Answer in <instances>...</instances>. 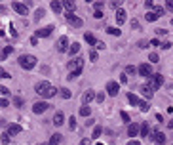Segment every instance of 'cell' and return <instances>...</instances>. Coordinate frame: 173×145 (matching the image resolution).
Returning <instances> with one entry per match:
<instances>
[{
    "label": "cell",
    "mask_w": 173,
    "mask_h": 145,
    "mask_svg": "<svg viewBox=\"0 0 173 145\" xmlns=\"http://www.w3.org/2000/svg\"><path fill=\"white\" fill-rule=\"evenodd\" d=\"M34 92L40 95V98H46V99H48V98H53V95L57 94V88H53L50 82L42 80V82H38V84L34 86Z\"/></svg>",
    "instance_id": "cell-1"
},
{
    "label": "cell",
    "mask_w": 173,
    "mask_h": 145,
    "mask_svg": "<svg viewBox=\"0 0 173 145\" xmlns=\"http://www.w3.org/2000/svg\"><path fill=\"white\" fill-rule=\"evenodd\" d=\"M17 61H19V67L25 69V71H31V69H34V67H36V57H34V55H31V54H21Z\"/></svg>",
    "instance_id": "cell-2"
},
{
    "label": "cell",
    "mask_w": 173,
    "mask_h": 145,
    "mask_svg": "<svg viewBox=\"0 0 173 145\" xmlns=\"http://www.w3.org/2000/svg\"><path fill=\"white\" fill-rule=\"evenodd\" d=\"M69 71H84V57H72L69 61Z\"/></svg>",
    "instance_id": "cell-3"
},
{
    "label": "cell",
    "mask_w": 173,
    "mask_h": 145,
    "mask_svg": "<svg viewBox=\"0 0 173 145\" xmlns=\"http://www.w3.org/2000/svg\"><path fill=\"white\" fill-rule=\"evenodd\" d=\"M11 10H15L19 15H27V14H29V4H23V2H11Z\"/></svg>",
    "instance_id": "cell-4"
},
{
    "label": "cell",
    "mask_w": 173,
    "mask_h": 145,
    "mask_svg": "<svg viewBox=\"0 0 173 145\" xmlns=\"http://www.w3.org/2000/svg\"><path fill=\"white\" fill-rule=\"evenodd\" d=\"M50 107L51 105H50V103H46V101H36L33 105V113H34V115H42V113H46Z\"/></svg>",
    "instance_id": "cell-5"
},
{
    "label": "cell",
    "mask_w": 173,
    "mask_h": 145,
    "mask_svg": "<svg viewBox=\"0 0 173 145\" xmlns=\"http://www.w3.org/2000/svg\"><path fill=\"white\" fill-rule=\"evenodd\" d=\"M139 75L141 76H145V78H150L152 75H154V72H152V65L150 63H143V65H139Z\"/></svg>",
    "instance_id": "cell-6"
},
{
    "label": "cell",
    "mask_w": 173,
    "mask_h": 145,
    "mask_svg": "<svg viewBox=\"0 0 173 145\" xmlns=\"http://www.w3.org/2000/svg\"><path fill=\"white\" fill-rule=\"evenodd\" d=\"M51 33H53V25H48V27H42V29H38L34 33L36 38H46V36H50Z\"/></svg>",
    "instance_id": "cell-7"
},
{
    "label": "cell",
    "mask_w": 173,
    "mask_h": 145,
    "mask_svg": "<svg viewBox=\"0 0 173 145\" xmlns=\"http://www.w3.org/2000/svg\"><path fill=\"white\" fill-rule=\"evenodd\" d=\"M55 46H57V52H61V54H63V52H69V46H70V44H69V38H67V36H61V38L57 40V44H55Z\"/></svg>",
    "instance_id": "cell-8"
},
{
    "label": "cell",
    "mask_w": 173,
    "mask_h": 145,
    "mask_svg": "<svg viewBox=\"0 0 173 145\" xmlns=\"http://www.w3.org/2000/svg\"><path fill=\"white\" fill-rule=\"evenodd\" d=\"M67 21H69V23H70L72 27H76V29H78V27H82V25H84V21H82V19H80L78 15L70 14V11H69V14H67Z\"/></svg>",
    "instance_id": "cell-9"
},
{
    "label": "cell",
    "mask_w": 173,
    "mask_h": 145,
    "mask_svg": "<svg viewBox=\"0 0 173 145\" xmlns=\"http://www.w3.org/2000/svg\"><path fill=\"white\" fill-rule=\"evenodd\" d=\"M148 80H150V86L154 88V90H156V88H160V86H162V84H164V76L160 75V72H156V75H152V76H150V78H148Z\"/></svg>",
    "instance_id": "cell-10"
},
{
    "label": "cell",
    "mask_w": 173,
    "mask_h": 145,
    "mask_svg": "<svg viewBox=\"0 0 173 145\" xmlns=\"http://www.w3.org/2000/svg\"><path fill=\"white\" fill-rule=\"evenodd\" d=\"M139 128H141V124L131 122L130 126H127V136H130V138H137L139 136Z\"/></svg>",
    "instance_id": "cell-11"
},
{
    "label": "cell",
    "mask_w": 173,
    "mask_h": 145,
    "mask_svg": "<svg viewBox=\"0 0 173 145\" xmlns=\"http://www.w3.org/2000/svg\"><path fill=\"white\" fill-rule=\"evenodd\" d=\"M107 92H108V95H118V92H120V86H118V82L110 80V82L107 84Z\"/></svg>",
    "instance_id": "cell-12"
},
{
    "label": "cell",
    "mask_w": 173,
    "mask_h": 145,
    "mask_svg": "<svg viewBox=\"0 0 173 145\" xmlns=\"http://www.w3.org/2000/svg\"><path fill=\"white\" fill-rule=\"evenodd\" d=\"M152 136H154V138H152V141H154V145H164V143H166V136H164L162 132H158V130H156Z\"/></svg>",
    "instance_id": "cell-13"
},
{
    "label": "cell",
    "mask_w": 173,
    "mask_h": 145,
    "mask_svg": "<svg viewBox=\"0 0 173 145\" xmlns=\"http://www.w3.org/2000/svg\"><path fill=\"white\" fill-rule=\"evenodd\" d=\"M53 124L55 126H61V124H65V115H63L61 111H57L53 115Z\"/></svg>",
    "instance_id": "cell-14"
},
{
    "label": "cell",
    "mask_w": 173,
    "mask_h": 145,
    "mask_svg": "<svg viewBox=\"0 0 173 145\" xmlns=\"http://www.w3.org/2000/svg\"><path fill=\"white\" fill-rule=\"evenodd\" d=\"M141 92H143V95H145V98H148V99H150V98H152V94H154V88H152L150 84H145V86L141 88Z\"/></svg>",
    "instance_id": "cell-15"
},
{
    "label": "cell",
    "mask_w": 173,
    "mask_h": 145,
    "mask_svg": "<svg viewBox=\"0 0 173 145\" xmlns=\"http://www.w3.org/2000/svg\"><path fill=\"white\" fill-rule=\"evenodd\" d=\"M91 99H95V92H93V90H88V92H84V95H82V101L86 103V105L91 101Z\"/></svg>",
    "instance_id": "cell-16"
},
{
    "label": "cell",
    "mask_w": 173,
    "mask_h": 145,
    "mask_svg": "<svg viewBox=\"0 0 173 145\" xmlns=\"http://www.w3.org/2000/svg\"><path fill=\"white\" fill-rule=\"evenodd\" d=\"M6 132H8V134H10V136H17L19 132H21V126H19V124H10Z\"/></svg>",
    "instance_id": "cell-17"
},
{
    "label": "cell",
    "mask_w": 173,
    "mask_h": 145,
    "mask_svg": "<svg viewBox=\"0 0 173 145\" xmlns=\"http://www.w3.org/2000/svg\"><path fill=\"white\" fill-rule=\"evenodd\" d=\"M61 141H63V136L61 134H53L50 138V141H48V145H59Z\"/></svg>",
    "instance_id": "cell-18"
},
{
    "label": "cell",
    "mask_w": 173,
    "mask_h": 145,
    "mask_svg": "<svg viewBox=\"0 0 173 145\" xmlns=\"http://www.w3.org/2000/svg\"><path fill=\"white\" fill-rule=\"evenodd\" d=\"M126 11H124V10H116V21H118V25H122V23L124 21H126Z\"/></svg>",
    "instance_id": "cell-19"
},
{
    "label": "cell",
    "mask_w": 173,
    "mask_h": 145,
    "mask_svg": "<svg viewBox=\"0 0 173 145\" xmlns=\"http://www.w3.org/2000/svg\"><path fill=\"white\" fill-rule=\"evenodd\" d=\"M148 132H150V130H148V124H147V122H141L139 136H141V138H147V136H148Z\"/></svg>",
    "instance_id": "cell-20"
},
{
    "label": "cell",
    "mask_w": 173,
    "mask_h": 145,
    "mask_svg": "<svg viewBox=\"0 0 173 145\" xmlns=\"http://www.w3.org/2000/svg\"><path fill=\"white\" fill-rule=\"evenodd\" d=\"M78 52H80V44H78V42H72L70 46H69V54H70V57H72V55H76Z\"/></svg>",
    "instance_id": "cell-21"
},
{
    "label": "cell",
    "mask_w": 173,
    "mask_h": 145,
    "mask_svg": "<svg viewBox=\"0 0 173 145\" xmlns=\"http://www.w3.org/2000/svg\"><path fill=\"white\" fill-rule=\"evenodd\" d=\"M84 40H86L90 46H95V44H97V40H95V36L91 34V33H86V34H84Z\"/></svg>",
    "instance_id": "cell-22"
},
{
    "label": "cell",
    "mask_w": 173,
    "mask_h": 145,
    "mask_svg": "<svg viewBox=\"0 0 173 145\" xmlns=\"http://www.w3.org/2000/svg\"><path fill=\"white\" fill-rule=\"evenodd\" d=\"M51 10H53L55 14H59V11L63 10V4L59 2V0H51Z\"/></svg>",
    "instance_id": "cell-23"
},
{
    "label": "cell",
    "mask_w": 173,
    "mask_h": 145,
    "mask_svg": "<svg viewBox=\"0 0 173 145\" xmlns=\"http://www.w3.org/2000/svg\"><path fill=\"white\" fill-rule=\"evenodd\" d=\"M127 101H130L131 105H139V103H141V99H139L135 94H127Z\"/></svg>",
    "instance_id": "cell-24"
},
{
    "label": "cell",
    "mask_w": 173,
    "mask_h": 145,
    "mask_svg": "<svg viewBox=\"0 0 173 145\" xmlns=\"http://www.w3.org/2000/svg\"><path fill=\"white\" fill-rule=\"evenodd\" d=\"M11 52H14V46H6V48L2 50V54H0V59H6L8 55L11 54Z\"/></svg>",
    "instance_id": "cell-25"
},
{
    "label": "cell",
    "mask_w": 173,
    "mask_h": 145,
    "mask_svg": "<svg viewBox=\"0 0 173 145\" xmlns=\"http://www.w3.org/2000/svg\"><path fill=\"white\" fill-rule=\"evenodd\" d=\"M61 4H63V8H67V10L70 11V14L74 11V2H72V0H63Z\"/></svg>",
    "instance_id": "cell-26"
},
{
    "label": "cell",
    "mask_w": 173,
    "mask_h": 145,
    "mask_svg": "<svg viewBox=\"0 0 173 145\" xmlns=\"http://www.w3.org/2000/svg\"><path fill=\"white\" fill-rule=\"evenodd\" d=\"M44 14H46V11H44V8H38V10H36V14H34V23H38L40 19L44 17Z\"/></svg>",
    "instance_id": "cell-27"
},
{
    "label": "cell",
    "mask_w": 173,
    "mask_h": 145,
    "mask_svg": "<svg viewBox=\"0 0 173 145\" xmlns=\"http://www.w3.org/2000/svg\"><path fill=\"white\" fill-rule=\"evenodd\" d=\"M11 101H14V105H15V107H23V103H25L21 95H14V98H11Z\"/></svg>",
    "instance_id": "cell-28"
},
{
    "label": "cell",
    "mask_w": 173,
    "mask_h": 145,
    "mask_svg": "<svg viewBox=\"0 0 173 145\" xmlns=\"http://www.w3.org/2000/svg\"><path fill=\"white\" fill-rule=\"evenodd\" d=\"M107 33L112 34V36H120V33H122V31H120L118 27H107Z\"/></svg>",
    "instance_id": "cell-29"
},
{
    "label": "cell",
    "mask_w": 173,
    "mask_h": 145,
    "mask_svg": "<svg viewBox=\"0 0 173 145\" xmlns=\"http://www.w3.org/2000/svg\"><path fill=\"white\" fill-rule=\"evenodd\" d=\"M80 115H82V116H90V115H91V107H90V105L80 107Z\"/></svg>",
    "instance_id": "cell-30"
},
{
    "label": "cell",
    "mask_w": 173,
    "mask_h": 145,
    "mask_svg": "<svg viewBox=\"0 0 173 145\" xmlns=\"http://www.w3.org/2000/svg\"><path fill=\"white\" fill-rule=\"evenodd\" d=\"M59 94H61L63 99H70V90H69V88H61V90H59Z\"/></svg>",
    "instance_id": "cell-31"
},
{
    "label": "cell",
    "mask_w": 173,
    "mask_h": 145,
    "mask_svg": "<svg viewBox=\"0 0 173 145\" xmlns=\"http://www.w3.org/2000/svg\"><path fill=\"white\" fill-rule=\"evenodd\" d=\"M10 139H11V136L8 134V132H4V134L0 136V141H2L4 145H8V143H10Z\"/></svg>",
    "instance_id": "cell-32"
},
{
    "label": "cell",
    "mask_w": 173,
    "mask_h": 145,
    "mask_svg": "<svg viewBox=\"0 0 173 145\" xmlns=\"http://www.w3.org/2000/svg\"><path fill=\"white\" fill-rule=\"evenodd\" d=\"M145 19H147V21H156V19H158V15H156L154 11H147V15H145Z\"/></svg>",
    "instance_id": "cell-33"
},
{
    "label": "cell",
    "mask_w": 173,
    "mask_h": 145,
    "mask_svg": "<svg viewBox=\"0 0 173 145\" xmlns=\"http://www.w3.org/2000/svg\"><path fill=\"white\" fill-rule=\"evenodd\" d=\"M101 134H103V128H101V126H95V128H93V136H91V138H93V139H97Z\"/></svg>",
    "instance_id": "cell-34"
},
{
    "label": "cell",
    "mask_w": 173,
    "mask_h": 145,
    "mask_svg": "<svg viewBox=\"0 0 173 145\" xmlns=\"http://www.w3.org/2000/svg\"><path fill=\"white\" fill-rule=\"evenodd\" d=\"M80 75H82V71H70V72H69V76H67V78H69V80H72V78H78Z\"/></svg>",
    "instance_id": "cell-35"
},
{
    "label": "cell",
    "mask_w": 173,
    "mask_h": 145,
    "mask_svg": "<svg viewBox=\"0 0 173 145\" xmlns=\"http://www.w3.org/2000/svg\"><path fill=\"white\" fill-rule=\"evenodd\" d=\"M2 78H11V75L4 71V67H0V80H2Z\"/></svg>",
    "instance_id": "cell-36"
},
{
    "label": "cell",
    "mask_w": 173,
    "mask_h": 145,
    "mask_svg": "<svg viewBox=\"0 0 173 145\" xmlns=\"http://www.w3.org/2000/svg\"><path fill=\"white\" fill-rule=\"evenodd\" d=\"M69 128H70V130H76V118H74V116H70V118H69Z\"/></svg>",
    "instance_id": "cell-37"
},
{
    "label": "cell",
    "mask_w": 173,
    "mask_h": 145,
    "mask_svg": "<svg viewBox=\"0 0 173 145\" xmlns=\"http://www.w3.org/2000/svg\"><path fill=\"white\" fill-rule=\"evenodd\" d=\"M135 71H137V69H135L133 65H127V67H126V72H127V75H135Z\"/></svg>",
    "instance_id": "cell-38"
},
{
    "label": "cell",
    "mask_w": 173,
    "mask_h": 145,
    "mask_svg": "<svg viewBox=\"0 0 173 145\" xmlns=\"http://www.w3.org/2000/svg\"><path fill=\"white\" fill-rule=\"evenodd\" d=\"M97 57H99V55H97V52H95V50H91V52H90V59H91V61H97Z\"/></svg>",
    "instance_id": "cell-39"
},
{
    "label": "cell",
    "mask_w": 173,
    "mask_h": 145,
    "mask_svg": "<svg viewBox=\"0 0 173 145\" xmlns=\"http://www.w3.org/2000/svg\"><path fill=\"white\" fill-rule=\"evenodd\" d=\"M120 116H122V120H124V122H131V120H130V115H127V113H120Z\"/></svg>",
    "instance_id": "cell-40"
},
{
    "label": "cell",
    "mask_w": 173,
    "mask_h": 145,
    "mask_svg": "<svg viewBox=\"0 0 173 145\" xmlns=\"http://www.w3.org/2000/svg\"><path fill=\"white\" fill-rule=\"evenodd\" d=\"M148 59H150L152 63H158V59H160V57H158V54H150V55H148Z\"/></svg>",
    "instance_id": "cell-41"
},
{
    "label": "cell",
    "mask_w": 173,
    "mask_h": 145,
    "mask_svg": "<svg viewBox=\"0 0 173 145\" xmlns=\"http://www.w3.org/2000/svg\"><path fill=\"white\" fill-rule=\"evenodd\" d=\"M8 94H10V90L6 86H0V95H8Z\"/></svg>",
    "instance_id": "cell-42"
},
{
    "label": "cell",
    "mask_w": 173,
    "mask_h": 145,
    "mask_svg": "<svg viewBox=\"0 0 173 145\" xmlns=\"http://www.w3.org/2000/svg\"><path fill=\"white\" fill-rule=\"evenodd\" d=\"M8 105H10V101L6 98H0V107H8Z\"/></svg>",
    "instance_id": "cell-43"
},
{
    "label": "cell",
    "mask_w": 173,
    "mask_h": 145,
    "mask_svg": "<svg viewBox=\"0 0 173 145\" xmlns=\"http://www.w3.org/2000/svg\"><path fill=\"white\" fill-rule=\"evenodd\" d=\"M154 14H156V15H158V17H160V15H162V14H164V8H160V6H156V8H154Z\"/></svg>",
    "instance_id": "cell-44"
},
{
    "label": "cell",
    "mask_w": 173,
    "mask_h": 145,
    "mask_svg": "<svg viewBox=\"0 0 173 145\" xmlns=\"http://www.w3.org/2000/svg\"><path fill=\"white\" fill-rule=\"evenodd\" d=\"M171 46H173V44H171V42H167V40L160 44V48H164V50H167V48H171Z\"/></svg>",
    "instance_id": "cell-45"
},
{
    "label": "cell",
    "mask_w": 173,
    "mask_h": 145,
    "mask_svg": "<svg viewBox=\"0 0 173 145\" xmlns=\"http://www.w3.org/2000/svg\"><path fill=\"white\" fill-rule=\"evenodd\" d=\"M139 107H141V111H148V103H147V101H141Z\"/></svg>",
    "instance_id": "cell-46"
},
{
    "label": "cell",
    "mask_w": 173,
    "mask_h": 145,
    "mask_svg": "<svg viewBox=\"0 0 173 145\" xmlns=\"http://www.w3.org/2000/svg\"><path fill=\"white\" fill-rule=\"evenodd\" d=\"M156 34H158V36H166L167 31H166V29H156Z\"/></svg>",
    "instance_id": "cell-47"
},
{
    "label": "cell",
    "mask_w": 173,
    "mask_h": 145,
    "mask_svg": "<svg viewBox=\"0 0 173 145\" xmlns=\"http://www.w3.org/2000/svg\"><path fill=\"white\" fill-rule=\"evenodd\" d=\"M95 99H97L99 103H103L105 101V94H95Z\"/></svg>",
    "instance_id": "cell-48"
},
{
    "label": "cell",
    "mask_w": 173,
    "mask_h": 145,
    "mask_svg": "<svg viewBox=\"0 0 173 145\" xmlns=\"http://www.w3.org/2000/svg\"><path fill=\"white\" fill-rule=\"evenodd\" d=\"M93 8H95V11H101V8H103V2H95V4H93Z\"/></svg>",
    "instance_id": "cell-49"
},
{
    "label": "cell",
    "mask_w": 173,
    "mask_h": 145,
    "mask_svg": "<svg viewBox=\"0 0 173 145\" xmlns=\"http://www.w3.org/2000/svg\"><path fill=\"white\" fill-rule=\"evenodd\" d=\"M112 6H114L116 10H120V6H122V0H114V2H112Z\"/></svg>",
    "instance_id": "cell-50"
},
{
    "label": "cell",
    "mask_w": 173,
    "mask_h": 145,
    "mask_svg": "<svg viewBox=\"0 0 173 145\" xmlns=\"http://www.w3.org/2000/svg\"><path fill=\"white\" fill-rule=\"evenodd\" d=\"M166 8H167L169 11H173V0H167V2H166Z\"/></svg>",
    "instance_id": "cell-51"
},
{
    "label": "cell",
    "mask_w": 173,
    "mask_h": 145,
    "mask_svg": "<svg viewBox=\"0 0 173 145\" xmlns=\"http://www.w3.org/2000/svg\"><path fill=\"white\" fill-rule=\"evenodd\" d=\"M145 6H147L148 11H150V8H154V4H152V0H147V2H145Z\"/></svg>",
    "instance_id": "cell-52"
},
{
    "label": "cell",
    "mask_w": 173,
    "mask_h": 145,
    "mask_svg": "<svg viewBox=\"0 0 173 145\" xmlns=\"http://www.w3.org/2000/svg\"><path fill=\"white\" fill-rule=\"evenodd\" d=\"M150 44H152V46H160V44H162V42H160L158 38H152V40H150Z\"/></svg>",
    "instance_id": "cell-53"
},
{
    "label": "cell",
    "mask_w": 173,
    "mask_h": 145,
    "mask_svg": "<svg viewBox=\"0 0 173 145\" xmlns=\"http://www.w3.org/2000/svg\"><path fill=\"white\" fill-rule=\"evenodd\" d=\"M93 17H95V19H101V17H103V11H95Z\"/></svg>",
    "instance_id": "cell-54"
},
{
    "label": "cell",
    "mask_w": 173,
    "mask_h": 145,
    "mask_svg": "<svg viewBox=\"0 0 173 145\" xmlns=\"http://www.w3.org/2000/svg\"><path fill=\"white\" fill-rule=\"evenodd\" d=\"M147 46H148L147 40H141V42H139V48H147Z\"/></svg>",
    "instance_id": "cell-55"
},
{
    "label": "cell",
    "mask_w": 173,
    "mask_h": 145,
    "mask_svg": "<svg viewBox=\"0 0 173 145\" xmlns=\"http://www.w3.org/2000/svg\"><path fill=\"white\" fill-rule=\"evenodd\" d=\"M93 124H95V120H93V118H88V122H86V126H93Z\"/></svg>",
    "instance_id": "cell-56"
},
{
    "label": "cell",
    "mask_w": 173,
    "mask_h": 145,
    "mask_svg": "<svg viewBox=\"0 0 173 145\" xmlns=\"http://www.w3.org/2000/svg\"><path fill=\"white\" fill-rule=\"evenodd\" d=\"M95 48H97V50H103L105 44H103V42H97V44H95Z\"/></svg>",
    "instance_id": "cell-57"
},
{
    "label": "cell",
    "mask_w": 173,
    "mask_h": 145,
    "mask_svg": "<svg viewBox=\"0 0 173 145\" xmlns=\"http://www.w3.org/2000/svg\"><path fill=\"white\" fill-rule=\"evenodd\" d=\"M6 11H8V8H6V6H2V4H0V14H6Z\"/></svg>",
    "instance_id": "cell-58"
},
{
    "label": "cell",
    "mask_w": 173,
    "mask_h": 145,
    "mask_svg": "<svg viewBox=\"0 0 173 145\" xmlns=\"http://www.w3.org/2000/svg\"><path fill=\"white\" fill-rule=\"evenodd\" d=\"M120 82L126 84V82H127V76H126V75H122V76H120Z\"/></svg>",
    "instance_id": "cell-59"
},
{
    "label": "cell",
    "mask_w": 173,
    "mask_h": 145,
    "mask_svg": "<svg viewBox=\"0 0 173 145\" xmlns=\"http://www.w3.org/2000/svg\"><path fill=\"white\" fill-rule=\"evenodd\" d=\"M80 145H90V139H82V143Z\"/></svg>",
    "instance_id": "cell-60"
},
{
    "label": "cell",
    "mask_w": 173,
    "mask_h": 145,
    "mask_svg": "<svg viewBox=\"0 0 173 145\" xmlns=\"http://www.w3.org/2000/svg\"><path fill=\"white\" fill-rule=\"evenodd\" d=\"M127 145H139V141H133V139H131V141L127 143Z\"/></svg>",
    "instance_id": "cell-61"
},
{
    "label": "cell",
    "mask_w": 173,
    "mask_h": 145,
    "mask_svg": "<svg viewBox=\"0 0 173 145\" xmlns=\"http://www.w3.org/2000/svg\"><path fill=\"white\" fill-rule=\"evenodd\" d=\"M167 126H169V128H173V118L169 120V122H167Z\"/></svg>",
    "instance_id": "cell-62"
},
{
    "label": "cell",
    "mask_w": 173,
    "mask_h": 145,
    "mask_svg": "<svg viewBox=\"0 0 173 145\" xmlns=\"http://www.w3.org/2000/svg\"><path fill=\"white\" fill-rule=\"evenodd\" d=\"M171 25H173V19H171Z\"/></svg>",
    "instance_id": "cell-63"
},
{
    "label": "cell",
    "mask_w": 173,
    "mask_h": 145,
    "mask_svg": "<svg viewBox=\"0 0 173 145\" xmlns=\"http://www.w3.org/2000/svg\"><path fill=\"white\" fill-rule=\"evenodd\" d=\"M40 145H42V143H40ZM44 145H48V143H44Z\"/></svg>",
    "instance_id": "cell-64"
}]
</instances>
